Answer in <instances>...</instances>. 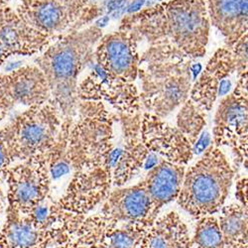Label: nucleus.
Instances as JSON below:
<instances>
[{
    "mask_svg": "<svg viewBox=\"0 0 248 248\" xmlns=\"http://www.w3.org/2000/svg\"><path fill=\"white\" fill-rule=\"evenodd\" d=\"M8 58H10L9 55L7 54L6 50L4 49L2 43L0 42V68H1V67L3 66V64L5 63L6 60H7Z\"/></svg>",
    "mask_w": 248,
    "mask_h": 248,
    "instance_id": "nucleus-33",
    "label": "nucleus"
},
{
    "mask_svg": "<svg viewBox=\"0 0 248 248\" xmlns=\"http://www.w3.org/2000/svg\"><path fill=\"white\" fill-rule=\"evenodd\" d=\"M233 178L230 161L212 144L198 162L186 169L178 203L196 218L213 216L224 205Z\"/></svg>",
    "mask_w": 248,
    "mask_h": 248,
    "instance_id": "nucleus-5",
    "label": "nucleus"
},
{
    "mask_svg": "<svg viewBox=\"0 0 248 248\" xmlns=\"http://www.w3.org/2000/svg\"><path fill=\"white\" fill-rule=\"evenodd\" d=\"M89 248H111L108 243H106L105 241L100 240L99 242L95 243V244H93L92 246H90Z\"/></svg>",
    "mask_w": 248,
    "mask_h": 248,
    "instance_id": "nucleus-34",
    "label": "nucleus"
},
{
    "mask_svg": "<svg viewBox=\"0 0 248 248\" xmlns=\"http://www.w3.org/2000/svg\"><path fill=\"white\" fill-rule=\"evenodd\" d=\"M145 1L147 2V1H149V0H145ZM150 1H153V0H150Z\"/></svg>",
    "mask_w": 248,
    "mask_h": 248,
    "instance_id": "nucleus-37",
    "label": "nucleus"
},
{
    "mask_svg": "<svg viewBox=\"0 0 248 248\" xmlns=\"http://www.w3.org/2000/svg\"><path fill=\"white\" fill-rule=\"evenodd\" d=\"M100 215L116 223L154 221L152 203L143 183L119 187L109 193L102 202Z\"/></svg>",
    "mask_w": 248,
    "mask_h": 248,
    "instance_id": "nucleus-17",
    "label": "nucleus"
},
{
    "mask_svg": "<svg viewBox=\"0 0 248 248\" xmlns=\"http://www.w3.org/2000/svg\"><path fill=\"white\" fill-rule=\"evenodd\" d=\"M9 164H10V162H9V159L7 156L6 149L2 144L1 140H0V170L8 167Z\"/></svg>",
    "mask_w": 248,
    "mask_h": 248,
    "instance_id": "nucleus-29",
    "label": "nucleus"
},
{
    "mask_svg": "<svg viewBox=\"0 0 248 248\" xmlns=\"http://www.w3.org/2000/svg\"><path fill=\"white\" fill-rule=\"evenodd\" d=\"M119 29L148 47L173 49L196 60L205 55L211 23L204 0H170L127 14Z\"/></svg>",
    "mask_w": 248,
    "mask_h": 248,
    "instance_id": "nucleus-1",
    "label": "nucleus"
},
{
    "mask_svg": "<svg viewBox=\"0 0 248 248\" xmlns=\"http://www.w3.org/2000/svg\"><path fill=\"white\" fill-rule=\"evenodd\" d=\"M123 135V146L113 148L107 158L105 167L111 177L112 187H123L144 167L149 150L141 139L142 113L133 115L117 113Z\"/></svg>",
    "mask_w": 248,
    "mask_h": 248,
    "instance_id": "nucleus-10",
    "label": "nucleus"
},
{
    "mask_svg": "<svg viewBox=\"0 0 248 248\" xmlns=\"http://www.w3.org/2000/svg\"><path fill=\"white\" fill-rule=\"evenodd\" d=\"M138 45V40L131 32L118 28L100 38L94 49L93 60L110 76L135 82L140 62Z\"/></svg>",
    "mask_w": 248,
    "mask_h": 248,
    "instance_id": "nucleus-13",
    "label": "nucleus"
},
{
    "mask_svg": "<svg viewBox=\"0 0 248 248\" xmlns=\"http://www.w3.org/2000/svg\"><path fill=\"white\" fill-rule=\"evenodd\" d=\"M186 166L162 160L142 181L152 203V214L158 217L161 209L179 197Z\"/></svg>",
    "mask_w": 248,
    "mask_h": 248,
    "instance_id": "nucleus-20",
    "label": "nucleus"
},
{
    "mask_svg": "<svg viewBox=\"0 0 248 248\" xmlns=\"http://www.w3.org/2000/svg\"><path fill=\"white\" fill-rule=\"evenodd\" d=\"M235 72L236 64L232 50L227 47L218 49L194 82L189 98L205 113L210 112L218 96L220 81Z\"/></svg>",
    "mask_w": 248,
    "mask_h": 248,
    "instance_id": "nucleus-18",
    "label": "nucleus"
},
{
    "mask_svg": "<svg viewBox=\"0 0 248 248\" xmlns=\"http://www.w3.org/2000/svg\"><path fill=\"white\" fill-rule=\"evenodd\" d=\"M213 143L216 147H229L239 164L247 163L248 105L247 73L238 77L232 93L224 96L215 114Z\"/></svg>",
    "mask_w": 248,
    "mask_h": 248,
    "instance_id": "nucleus-8",
    "label": "nucleus"
},
{
    "mask_svg": "<svg viewBox=\"0 0 248 248\" xmlns=\"http://www.w3.org/2000/svg\"><path fill=\"white\" fill-rule=\"evenodd\" d=\"M193 240L187 225L175 212L157 217L148 227L140 248H192Z\"/></svg>",
    "mask_w": 248,
    "mask_h": 248,
    "instance_id": "nucleus-21",
    "label": "nucleus"
},
{
    "mask_svg": "<svg viewBox=\"0 0 248 248\" xmlns=\"http://www.w3.org/2000/svg\"><path fill=\"white\" fill-rule=\"evenodd\" d=\"M141 139L144 145L164 160L186 166L194 157L193 145L183 133L163 118L142 112Z\"/></svg>",
    "mask_w": 248,
    "mask_h": 248,
    "instance_id": "nucleus-15",
    "label": "nucleus"
},
{
    "mask_svg": "<svg viewBox=\"0 0 248 248\" xmlns=\"http://www.w3.org/2000/svg\"><path fill=\"white\" fill-rule=\"evenodd\" d=\"M153 221L134 223H112L101 239L111 248H138Z\"/></svg>",
    "mask_w": 248,
    "mask_h": 248,
    "instance_id": "nucleus-23",
    "label": "nucleus"
},
{
    "mask_svg": "<svg viewBox=\"0 0 248 248\" xmlns=\"http://www.w3.org/2000/svg\"><path fill=\"white\" fill-rule=\"evenodd\" d=\"M108 22H109V16H108V15H106V16H100V17L96 20V22H95L94 25H95L97 28L102 29L103 27H106V26L108 24Z\"/></svg>",
    "mask_w": 248,
    "mask_h": 248,
    "instance_id": "nucleus-32",
    "label": "nucleus"
},
{
    "mask_svg": "<svg viewBox=\"0 0 248 248\" xmlns=\"http://www.w3.org/2000/svg\"><path fill=\"white\" fill-rule=\"evenodd\" d=\"M210 23L232 48L248 30V0H204Z\"/></svg>",
    "mask_w": 248,
    "mask_h": 248,
    "instance_id": "nucleus-19",
    "label": "nucleus"
},
{
    "mask_svg": "<svg viewBox=\"0 0 248 248\" xmlns=\"http://www.w3.org/2000/svg\"><path fill=\"white\" fill-rule=\"evenodd\" d=\"M15 11L28 25L55 39L86 28L102 13L89 0H20Z\"/></svg>",
    "mask_w": 248,
    "mask_h": 248,
    "instance_id": "nucleus-7",
    "label": "nucleus"
},
{
    "mask_svg": "<svg viewBox=\"0 0 248 248\" xmlns=\"http://www.w3.org/2000/svg\"><path fill=\"white\" fill-rule=\"evenodd\" d=\"M158 1H163V0H158Z\"/></svg>",
    "mask_w": 248,
    "mask_h": 248,
    "instance_id": "nucleus-38",
    "label": "nucleus"
},
{
    "mask_svg": "<svg viewBox=\"0 0 248 248\" xmlns=\"http://www.w3.org/2000/svg\"><path fill=\"white\" fill-rule=\"evenodd\" d=\"M232 88V82L229 78H224L220 81L218 87V96H224L225 94L229 93Z\"/></svg>",
    "mask_w": 248,
    "mask_h": 248,
    "instance_id": "nucleus-31",
    "label": "nucleus"
},
{
    "mask_svg": "<svg viewBox=\"0 0 248 248\" xmlns=\"http://www.w3.org/2000/svg\"><path fill=\"white\" fill-rule=\"evenodd\" d=\"M176 123V127L194 147L206 125L205 112L188 98L177 114Z\"/></svg>",
    "mask_w": 248,
    "mask_h": 248,
    "instance_id": "nucleus-24",
    "label": "nucleus"
},
{
    "mask_svg": "<svg viewBox=\"0 0 248 248\" xmlns=\"http://www.w3.org/2000/svg\"><path fill=\"white\" fill-rule=\"evenodd\" d=\"M192 240L197 248H224V241L217 217L206 216L198 218Z\"/></svg>",
    "mask_w": 248,
    "mask_h": 248,
    "instance_id": "nucleus-25",
    "label": "nucleus"
},
{
    "mask_svg": "<svg viewBox=\"0 0 248 248\" xmlns=\"http://www.w3.org/2000/svg\"><path fill=\"white\" fill-rule=\"evenodd\" d=\"M54 40L28 25L15 9L0 7V42L9 57L40 54Z\"/></svg>",
    "mask_w": 248,
    "mask_h": 248,
    "instance_id": "nucleus-16",
    "label": "nucleus"
},
{
    "mask_svg": "<svg viewBox=\"0 0 248 248\" xmlns=\"http://www.w3.org/2000/svg\"><path fill=\"white\" fill-rule=\"evenodd\" d=\"M101 29L91 25L55 39L35 60L44 74L51 99L62 117L74 119L78 103V79L80 73L93 62L94 49L102 37Z\"/></svg>",
    "mask_w": 248,
    "mask_h": 248,
    "instance_id": "nucleus-2",
    "label": "nucleus"
},
{
    "mask_svg": "<svg viewBox=\"0 0 248 248\" xmlns=\"http://www.w3.org/2000/svg\"><path fill=\"white\" fill-rule=\"evenodd\" d=\"M194 59L179 51L148 47L140 56V100L145 112L163 119L181 108L193 86Z\"/></svg>",
    "mask_w": 248,
    "mask_h": 248,
    "instance_id": "nucleus-3",
    "label": "nucleus"
},
{
    "mask_svg": "<svg viewBox=\"0 0 248 248\" xmlns=\"http://www.w3.org/2000/svg\"><path fill=\"white\" fill-rule=\"evenodd\" d=\"M117 121V113L108 111L106 103L78 100L63 157L70 171L75 173L105 166L114 148V125Z\"/></svg>",
    "mask_w": 248,
    "mask_h": 248,
    "instance_id": "nucleus-4",
    "label": "nucleus"
},
{
    "mask_svg": "<svg viewBox=\"0 0 248 248\" xmlns=\"http://www.w3.org/2000/svg\"><path fill=\"white\" fill-rule=\"evenodd\" d=\"M51 179L50 152L6 170L9 208L20 215L28 216L49 200Z\"/></svg>",
    "mask_w": 248,
    "mask_h": 248,
    "instance_id": "nucleus-9",
    "label": "nucleus"
},
{
    "mask_svg": "<svg viewBox=\"0 0 248 248\" xmlns=\"http://www.w3.org/2000/svg\"><path fill=\"white\" fill-rule=\"evenodd\" d=\"M146 4L145 0H134V1L126 6V12L127 14H134L142 9V7Z\"/></svg>",
    "mask_w": 248,
    "mask_h": 248,
    "instance_id": "nucleus-30",
    "label": "nucleus"
},
{
    "mask_svg": "<svg viewBox=\"0 0 248 248\" xmlns=\"http://www.w3.org/2000/svg\"><path fill=\"white\" fill-rule=\"evenodd\" d=\"M231 49L234 55L237 76L240 77L244 73H247V34L242 36Z\"/></svg>",
    "mask_w": 248,
    "mask_h": 248,
    "instance_id": "nucleus-26",
    "label": "nucleus"
},
{
    "mask_svg": "<svg viewBox=\"0 0 248 248\" xmlns=\"http://www.w3.org/2000/svg\"><path fill=\"white\" fill-rule=\"evenodd\" d=\"M11 0H0V7H3L6 6L8 2H10Z\"/></svg>",
    "mask_w": 248,
    "mask_h": 248,
    "instance_id": "nucleus-36",
    "label": "nucleus"
},
{
    "mask_svg": "<svg viewBox=\"0 0 248 248\" xmlns=\"http://www.w3.org/2000/svg\"><path fill=\"white\" fill-rule=\"evenodd\" d=\"M111 188V177L105 167L75 172L64 195L57 202L65 211L87 216L106 201Z\"/></svg>",
    "mask_w": 248,
    "mask_h": 248,
    "instance_id": "nucleus-14",
    "label": "nucleus"
},
{
    "mask_svg": "<svg viewBox=\"0 0 248 248\" xmlns=\"http://www.w3.org/2000/svg\"><path fill=\"white\" fill-rule=\"evenodd\" d=\"M247 177H243L236 183V193L235 197L238 200L239 203L248 209L247 201Z\"/></svg>",
    "mask_w": 248,
    "mask_h": 248,
    "instance_id": "nucleus-27",
    "label": "nucleus"
},
{
    "mask_svg": "<svg viewBox=\"0 0 248 248\" xmlns=\"http://www.w3.org/2000/svg\"><path fill=\"white\" fill-rule=\"evenodd\" d=\"M225 248H248V244H238L232 247H225Z\"/></svg>",
    "mask_w": 248,
    "mask_h": 248,
    "instance_id": "nucleus-35",
    "label": "nucleus"
},
{
    "mask_svg": "<svg viewBox=\"0 0 248 248\" xmlns=\"http://www.w3.org/2000/svg\"><path fill=\"white\" fill-rule=\"evenodd\" d=\"M126 0H109L107 4L108 13H113L116 10L122 9L125 6Z\"/></svg>",
    "mask_w": 248,
    "mask_h": 248,
    "instance_id": "nucleus-28",
    "label": "nucleus"
},
{
    "mask_svg": "<svg viewBox=\"0 0 248 248\" xmlns=\"http://www.w3.org/2000/svg\"><path fill=\"white\" fill-rule=\"evenodd\" d=\"M51 99L48 81L36 65L0 75V120L18 105L35 107Z\"/></svg>",
    "mask_w": 248,
    "mask_h": 248,
    "instance_id": "nucleus-12",
    "label": "nucleus"
},
{
    "mask_svg": "<svg viewBox=\"0 0 248 248\" xmlns=\"http://www.w3.org/2000/svg\"><path fill=\"white\" fill-rule=\"evenodd\" d=\"M247 215L248 209L240 203L222 206L217 220L225 247L248 244Z\"/></svg>",
    "mask_w": 248,
    "mask_h": 248,
    "instance_id": "nucleus-22",
    "label": "nucleus"
},
{
    "mask_svg": "<svg viewBox=\"0 0 248 248\" xmlns=\"http://www.w3.org/2000/svg\"><path fill=\"white\" fill-rule=\"evenodd\" d=\"M61 111L53 99L29 108L0 130L9 162L26 161L50 152L62 124Z\"/></svg>",
    "mask_w": 248,
    "mask_h": 248,
    "instance_id": "nucleus-6",
    "label": "nucleus"
},
{
    "mask_svg": "<svg viewBox=\"0 0 248 248\" xmlns=\"http://www.w3.org/2000/svg\"><path fill=\"white\" fill-rule=\"evenodd\" d=\"M78 98L108 103L121 114L133 115L142 109L140 93L135 82L110 76L96 64L78 85Z\"/></svg>",
    "mask_w": 248,
    "mask_h": 248,
    "instance_id": "nucleus-11",
    "label": "nucleus"
}]
</instances>
